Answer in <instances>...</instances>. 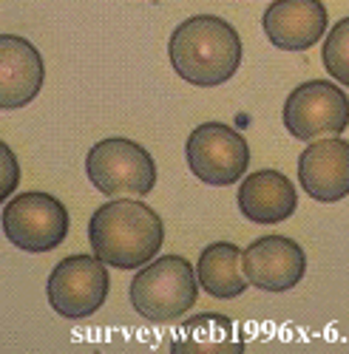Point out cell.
I'll return each mask as SVG.
<instances>
[{"label":"cell","instance_id":"obj_2","mask_svg":"<svg viewBox=\"0 0 349 354\" xmlns=\"http://www.w3.org/2000/svg\"><path fill=\"white\" fill-rule=\"evenodd\" d=\"M170 66L196 88L224 85L242 63V37L227 20L196 15L170 35Z\"/></svg>","mask_w":349,"mask_h":354},{"label":"cell","instance_id":"obj_13","mask_svg":"<svg viewBox=\"0 0 349 354\" xmlns=\"http://www.w3.org/2000/svg\"><path fill=\"white\" fill-rule=\"evenodd\" d=\"M239 210L253 224H281L298 210V190L278 170H258L239 187Z\"/></svg>","mask_w":349,"mask_h":354},{"label":"cell","instance_id":"obj_16","mask_svg":"<svg viewBox=\"0 0 349 354\" xmlns=\"http://www.w3.org/2000/svg\"><path fill=\"white\" fill-rule=\"evenodd\" d=\"M321 60H324L327 74L343 88H349V17L332 26V32L324 40Z\"/></svg>","mask_w":349,"mask_h":354},{"label":"cell","instance_id":"obj_11","mask_svg":"<svg viewBox=\"0 0 349 354\" xmlns=\"http://www.w3.org/2000/svg\"><path fill=\"white\" fill-rule=\"evenodd\" d=\"M327 6L321 0H276L261 26L278 51H307L327 35Z\"/></svg>","mask_w":349,"mask_h":354},{"label":"cell","instance_id":"obj_12","mask_svg":"<svg viewBox=\"0 0 349 354\" xmlns=\"http://www.w3.org/2000/svg\"><path fill=\"white\" fill-rule=\"evenodd\" d=\"M46 66L37 48L15 35L0 37V105L17 111L28 105L43 88Z\"/></svg>","mask_w":349,"mask_h":354},{"label":"cell","instance_id":"obj_4","mask_svg":"<svg viewBox=\"0 0 349 354\" xmlns=\"http://www.w3.org/2000/svg\"><path fill=\"white\" fill-rule=\"evenodd\" d=\"M85 176L108 198L148 196L156 187V165L142 145L131 139H102L85 156Z\"/></svg>","mask_w":349,"mask_h":354},{"label":"cell","instance_id":"obj_5","mask_svg":"<svg viewBox=\"0 0 349 354\" xmlns=\"http://www.w3.org/2000/svg\"><path fill=\"white\" fill-rule=\"evenodd\" d=\"M190 173L208 187L236 185L250 167V147L239 131L222 122L199 125L185 145Z\"/></svg>","mask_w":349,"mask_h":354},{"label":"cell","instance_id":"obj_3","mask_svg":"<svg viewBox=\"0 0 349 354\" xmlns=\"http://www.w3.org/2000/svg\"><path fill=\"white\" fill-rule=\"evenodd\" d=\"M199 295L196 270L179 255H162L131 281V306L151 323H173L193 309Z\"/></svg>","mask_w":349,"mask_h":354},{"label":"cell","instance_id":"obj_6","mask_svg":"<svg viewBox=\"0 0 349 354\" xmlns=\"http://www.w3.org/2000/svg\"><path fill=\"white\" fill-rule=\"evenodd\" d=\"M108 270L97 255L63 258L48 275L46 298L48 306L66 320H85L102 309L108 298Z\"/></svg>","mask_w":349,"mask_h":354},{"label":"cell","instance_id":"obj_17","mask_svg":"<svg viewBox=\"0 0 349 354\" xmlns=\"http://www.w3.org/2000/svg\"><path fill=\"white\" fill-rule=\"evenodd\" d=\"M0 151H3V159H6V165H9V179L3 182V190H0V196H9L12 187H15V182H17V167H15V156H12V151H9L6 145L0 147Z\"/></svg>","mask_w":349,"mask_h":354},{"label":"cell","instance_id":"obj_15","mask_svg":"<svg viewBox=\"0 0 349 354\" xmlns=\"http://www.w3.org/2000/svg\"><path fill=\"white\" fill-rule=\"evenodd\" d=\"M173 351L185 354H230V351H244V340L239 337L236 323L224 315H196L185 320L179 329V337L173 343Z\"/></svg>","mask_w":349,"mask_h":354},{"label":"cell","instance_id":"obj_8","mask_svg":"<svg viewBox=\"0 0 349 354\" xmlns=\"http://www.w3.org/2000/svg\"><path fill=\"white\" fill-rule=\"evenodd\" d=\"M3 235L23 252H51L69 235V210L48 193H20L3 207Z\"/></svg>","mask_w":349,"mask_h":354},{"label":"cell","instance_id":"obj_7","mask_svg":"<svg viewBox=\"0 0 349 354\" xmlns=\"http://www.w3.org/2000/svg\"><path fill=\"white\" fill-rule=\"evenodd\" d=\"M284 128L298 142L341 136L349 128V97L335 82H304L284 102Z\"/></svg>","mask_w":349,"mask_h":354},{"label":"cell","instance_id":"obj_9","mask_svg":"<svg viewBox=\"0 0 349 354\" xmlns=\"http://www.w3.org/2000/svg\"><path fill=\"white\" fill-rule=\"evenodd\" d=\"M244 275L261 292H289L307 275V255L287 235H265L242 252Z\"/></svg>","mask_w":349,"mask_h":354},{"label":"cell","instance_id":"obj_14","mask_svg":"<svg viewBox=\"0 0 349 354\" xmlns=\"http://www.w3.org/2000/svg\"><path fill=\"white\" fill-rule=\"evenodd\" d=\"M242 252L244 250H239L236 244L219 241V244H211L199 255L196 278H199V286L205 289L211 298L230 301V298H239V295L247 292L250 281L244 275Z\"/></svg>","mask_w":349,"mask_h":354},{"label":"cell","instance_id":"obj_1","mask_svg":"<svg viewBox=\"0 0 349 354\" xmlns=\"http://www.w3.org/2000/svg\"><path fill=\"white\" fill-rule=\"evenodd\" d=\"M89 244L108 267L139 270L159 255L165 244V224L148 204L114 198L91 216Z\"/></svg>","mask_w":349,"mask_h":354},{"label":"cell","instance_id":"obj_10","mask_svg":"<svg viewBox=\"0 0 349 354\" xmlns=\"http://www.w3.org/2000/svg\"><path fill=\"white\" fill-rule=\"evenodd\" d=\"M298 182L301 190L321 201L335 204L349 196V142L330 136L315 139L298 156Z\"/></svg>","mask_w":349,"mask_h":354}]
</instances>
